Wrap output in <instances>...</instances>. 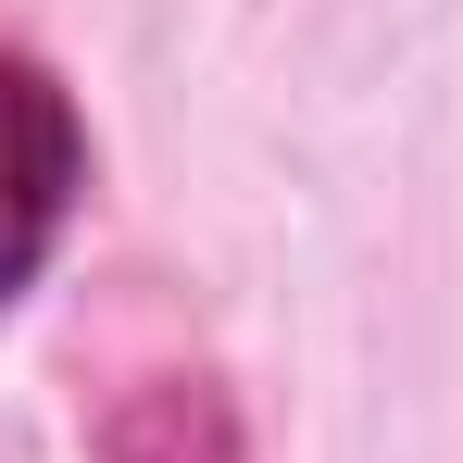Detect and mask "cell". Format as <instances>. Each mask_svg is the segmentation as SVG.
I'll return each mask as SVG.
<instances>
[{
    "label": "cell",
    "mask_w": 463,
    "mask_h": 463,
    "mask_svg": "<svg viewBox=\"0 0 463 463\" xmlns=\"http://www.w3.org/2000/svg\"><path fill=\"white\" fill-rule=\"evenodd\" d=\"M76 100L38 76V63H13L0 51V301L51 263V238H63V213H76Z\"/></svg>",
    "instance_id": "cell-1"
}]
</instances>
